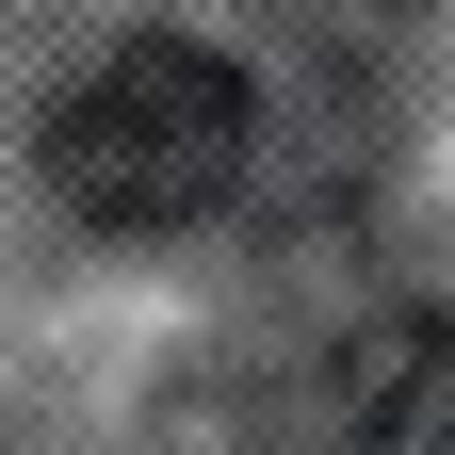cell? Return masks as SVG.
Here are the masks:
<instances>
[{
  "instance_id": "cell-1",
  "label": "cell",
  "mask_w": 455,
  "mask_h": 455,
  "mask_svg": "<svg viewBox=\"0 0 455 455\" xmlns=\"http://www.w3.org/2000/svg\"><path fill=\"white\" fill-rule=\"evenodd\" d=\"M33 163H49V196L82 228H114V244L212 228L244 196V163H260V82L228 66V49H196V33H131V49H98V66L49 98Z\"/></svg>"
}]
</instances>
